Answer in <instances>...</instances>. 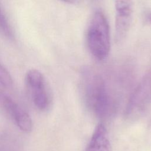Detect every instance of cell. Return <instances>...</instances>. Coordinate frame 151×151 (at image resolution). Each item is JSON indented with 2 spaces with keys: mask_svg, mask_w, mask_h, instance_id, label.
Listing matches in <instances>:
<instances>
[{
  "mask_svg": "<svg viewBox=\"0 0 151 151\" xmlns=\"http://www.w3.org/2000/svg\"><path fill=\"white\" fill-rule=\"evenodd\" d=\"M83 87L91 111L99 118L109 117L114 109V102L106 79L99 73L87 68L83 72Z\"/></svg>",
  "mask_w": 151,
  "mask_h": 151,
  "instance_id": "1",
  "label": "cell"
},
{
  "mask_svg": "<svg viewBox=\"0 0 151 151\" xmlns=\"http://www.w3.org/2000/svg\"><path fill=\"white\" fill-rule=\"evenodd\" d=\"M87 42L92 55L99 61H104L109 56L110 49V28L105 14L100 10L93 14L90 22Z\"/></svg>",
  "mask_w": 151,
  "mask_h": 151,
  "instance_id": "2",
  "label": "cell"
},
{
  "mask_svg": "<svg viewBox=\"0 0 151 151\" xmlns=\"http://www.w3.org/2000/svg\"><path fill=\"white\" fill-rule=\"evenodd\" d=\"M151 103V68L143 76L127 102L125 116L134 120L142 116Z\"/></svg>",
  "mask_w": 151,
  "mask_h": 151,
  "instance_id": "3",
  "label": "cell"
},
{
  "mask_svg": "<svg viewBox=\"0 0 151 151\" xmlns=\"http://www.w3.org/2000/svg\"><path fill=\"white\" fill-rule=\"evenodd\" d=\"M25 83L35 107L41 111L47 110L51 104V96L42 74L35 69L28 70L25 75Z\"/></svg>",
  "mask_w": 151,
  "mask_h": 151,
  "instance_id": "4",
  "label": "cell"
},
{
  "mask_svg": "<svg viewBox=\"0 0 151 151\" xmlns=\"http://www.w3.org/2000/svg\"><path fill=\"white\" fill-rule=\"evenodd\" d=\"M116 20L115 35L117 42L126 37L132 22L133 7L130 1H117L115 2Z\"/></svg>",
  "mask_w": 151,
  "mask_h": 151,
  "instance_id": "5",
  "label": "cell"
},
{
  "mask_svg": "<svg viewBox=\"0 0 151 151\" xmlns=\"http://www.w3.org/2000/svg\"><path fill=\"white\" fill-rule=\"evenodd\" d=\"M2 101L6 111L17 127L22 132H30L32 129V122L29 115L9 96L3 95Z\"/></svg>",
  "mask_w": 151,
  "mask_h": 151,
  "instance_id": "6",
  "label": "cell"
},
{
  "mask_svg": "<svg viewBox=\"0 0 151 151\" xmlns=\"http://www.w3.org/2000/svg\"><path fill=\"white\" fill-rule=\"evenodd\" d=\"M86 151H112L107 129L103 124L96 127Z\"/></svg>",
  "mask_w": 151,
  "mask_h": 151,
  "instance_id": "7",
  "label": "cell"
},
{
  "mask_svg": "<svg viewBox=\"0 0 151 151\" xmlns=\"http://www.w3.org/2000/svg\"><path fill=\"white\" fill-rule=\"evenodd\" d=\"M0 32L9 38L14 37L12 29L4 11L0 6Z\"/></svg>",
  "mask_w": 151,
  "mask_h": 151,
  "instance_id": "8",
  "label": "cell"
},
{
  "mask_svg": "<svg viewBox=\"0 0 151 151\" xmlns=\"http://www.w3.org/2000/svg\"><path fill=\"white\" fill-rule=\"evenodd\" d=\"M12 83V78L9 72L0 62V84L4 87L10 88Z\"/></svg>",
  "mask_w": 151,
  "mask_h": 151,
  "instance_id": "9",
  "label": "cell"
},
{
  "mask_svg": "<svg viewBox=\"0 0 151 151\" xmlns=\"http://www.w3.org/2000/svg\"><path fill=\"white\" fill-rule=\"evenodd\" d=\"M149 22L150 23V25H151V12L149 14Z\"/></svg>",
  "mask_w": 151,
  "mask_h": 151,
  "instance_id": "10",
  "label": "cell"
},
{
  "mask_svg": "<svg viewBox=\"0 0 151 151\" xmlns=\"http://www.w3.org/2000/svg\"><path fill=\"white\" fill-rule=\"evenodd\" d=\"M1 97L2 98V96H1V93H0V98H1Z\"/></svg>",
  "mask_w": 151,
  "mask_h": 151,
  "instance_id": "11",
  "label": "cell"
}]
</instances>
